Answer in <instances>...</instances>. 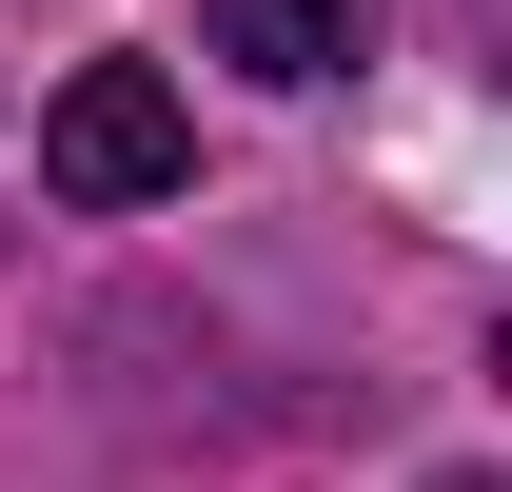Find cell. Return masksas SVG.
<instances>
[{
	"mask_svg": "<svg viewBox=\"0 0 512 492\" xmlns=\"http://www.w3.org/2000/svg\"><path fill=\"white\" fill-rule=\"evenodd\" d=\"M40 178H60L79 217H138V197H178V178H197L178 79H158V60H79L60 99H40Z\"/></svg>",
	"mask_w": 512,
	"mask_h": 492,
	"instance_id": "6da1fadb",
	"label": "cell"
},
{
	"mask_svg": "<svg viewBox=\"0 0 512 492\" xmlns=\"http://www.w3.org/2000/svg\"><path fill=\"white\" fill-rule=\"evenodd\" d=\"M197 40L237 79H276V99H316V79L355 60V0H197Z\"/></svg>",
	"mask_w": 512,
	"mask_h": 492,
	"instance_id": "7a4b0ae2",
	"label": "cell"
}]
</instances>
